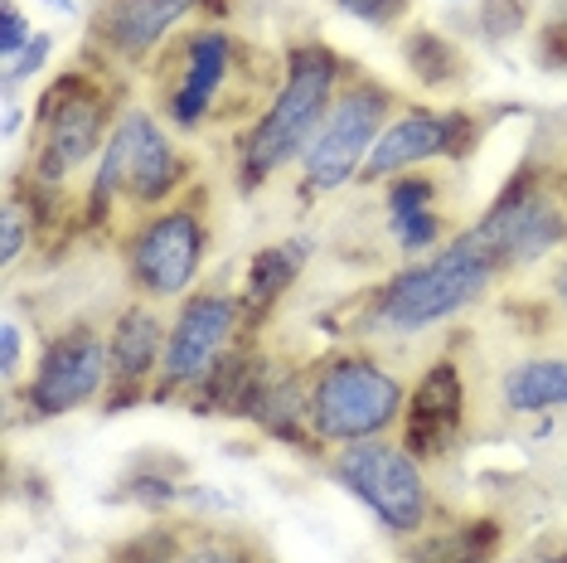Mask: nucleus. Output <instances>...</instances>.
<instances>
[{
	"label": "nucleus",
	"mask_w": 567,
	"mask_h": 563,
	"mask_svg": "<svg viewBox=\"0 0 567 563\" xmlns=\"http://www.w3.org/2000/svg\"><path fill=\"white\" fill-rule=\"evenodd\" d=\"M563 175H567V165H563Z\"/></svg>",
	"instance_id": "nucleus-33"
},
{
	"label": "nucleus",
	"mask_w": 567,
	"mask_h": 563,
	"mask_svg": "<svg viewBox=\"0 0 567 563\" xmlns=\"http://www.w3.org/2000/svg\"><path fill=\"white\" fill-rule=\"evenodd\" d=\"M475 24H481L485 40H514L528 24V0H481Z\"/></svg>",
	"instance_id": "nucleus-25"
},
{
	"label": "nucleus",
	"mask_w": 567,
	"mask_h": 563,
	"mask_svg": "<svg viewBox=\"0 0 567 563\" xmlns=\"http://www.w3.org/2000/svg\"><path fill=\"white\" fill-rule=\"evenodd\" d=\"M471 228L495 248L505 273H524V267L544 263L553 253H567V175H563V165L528 156Z\"/></svg>",
	"instance_id": "nucleus-7"
},
{
	"label": "nucleus",
	"mask_w": 567,
	"mask_h": 563,
	"mask_svg": "<svg viewBox=\"0 0 567 563\" xmlns=\"http://www.w3.org/2000/svg\"><path fill=\"white\" fill-rule=\"evenodd\" d=\"M34 243V214H30V204H24L16 190L6 195V209H0V263L6 267H16L20 263V253Z\"/></svg>",
	"instance_id": "nucleus-24"
},
{
	"label": "nucleus",
	"mask_w": 567,
	"mask_h": 563,
	"mask_svg": "<svg viewBox=\"0 0 567 563\" xmlns=\"http://www.w3.org/2000/svg\"><path fill=\"white\" fill-rule=\"evenodd\" d=\"M505 544L499 520H466V524H442V530H422L412 544L408 563H489Z\"/></svg>",
	"instance_id": "nucleus-20"
},
{
	"label": "nucleus",
	"mask_w": 567,
	"mask_h": 563,
	"mask_svg": "<svg viewBox=\"0 0 567 563\" xmlns=\"http://www.w3.org/2000/svg\"><path fill=\"white\" fill-rule=\"evenodd\" d=\"M408 383L369 350H330L306 369V422L316 447H354L389 438L403 422Z\"/></svg>",
	"instance_id": "nucleus-4"
},
{
	"label": "nucleus",
	"mask_w": 567,
	"mask_h": 563,
	"mask_svg": "<svg viewBox=\"0 0 567 563\" xmlns=\"http://www.w3.org/2000/svg\"><path fill=\"white\" fill-rule=\"evenodd\" d=\"M248 316H243V297L228 287H195L185 301H175L171 330H165V360L161 379L151 399L165 403L175 393H195L209 369L234 350L238 340H248Z\"/></svg>",
	"instance_id": "nucleus-10"
},
{
	"label": "nucleus",
	"mask_w": 567,
	"mask_h": 563,
	"mask_svg": "<svg viewBox=\"0 0 567 563\" xmlns=\"http://www.w3.org/2000/svg\"><path fill=\"white\" fill-rule=\"evenodd\" d=\"M34 24L24 20V10L16 6V0H6V6H0V59L6 63H16L24 49H30V40H34Z\"/></svg>",
	"instance_id": "nucleus-28"
},
{
	"label": "nucleus",
	"mask_w": 567,
	"mask_h": 563,
	"mask_svg": "<svg viewBox=\"0 0 567 563\" xmlns=\"http://www.w3.org/2000/svg\"><path fill=\"white\" fill-rule=\"evenodd\" d=\"M49 49H54V34H44V30H40V34L30 40V49H24V54H20L16 63H6V73H0V98L16 102L20 88L30 83L34 73H40L44 63H49Z\"/></svg>",
	"instance_id": "nucleus-26"
},
{
	"label": "nucleus",
	"mask_w": 567,
	"mask_h": 563,
	"mask_svg": "<svg viewBox=\"0 0 567 563\" xmlns=\"http://www.w3.org/2000/svg\"><path fill=\"white\" fill-rule=\"evenodd\" d=\"M97 59L87 54L83 69H63L34 102V151L24 165V181L63 190L93 156H102L112 126H117V88L102 73Z\"/></svg>",
	"instance_id": "nucleus-5"
},
{
	"label": "nucleus",
	"mask_w": 567,
	"mask_h": 563,
	"mask_svg": "<svg viewBox=\"0 0 567 563\" xmlns=\"http://www.w3.org/2000/svg\"><path fill=\"white\" fill-rule=\"evenodd\" d=\"M505 277L495 248L466 224L456 238H446L427 258H412L398 267L389 282L364 297L359 311V336L364 340H412L427 330L466 316L475 301H485V291Z\"/></svg>",
	"instance_id": "nucleus-1"
},
{
	"label": "nucleus",
	"mask_w": 567,
	"mask_h": 563,
	"mask_svg": "<svg viewBox=\"0 0 567 563\" xmlns=\"http://www.w3.org/2000/svg\"><path fill=\"white\" fill-rule=\"evenodd\" d=\"M466 418H471L466 365H461L456 355H436L408 389L398 442H403L422 467H432L461 447V438H466Z\"/></svg>",
	"instance_id": "nucleus-14"
},
{
	"label": "nucleus",
	"mask_w": 567,
	"mask_h": 563,
	"mask_svg": "<svg viewBox=\"0 0 567 563\" xmlns=\"http://www.w3.org/2000/svg\"><path fill=\"white\" fill-rule=\"evenodd\" d=\"M499 408L514 418H553L567 408V355H524L499 375Z\"/></svg>",
	"instance_id": "nucleus-19"
},
{
	"label": "nucleus",
	"mask_w": 567,
	"mask_h": 563,
	"mask_svg": "<svg viewBox=\"0 0 567 563\" xmlns=\"http://www.w3.org/2000/svg\"><path fill=\"white\" fill-rule=\"evenodd\" d=\"M107 383H112L107 336L93 321H69L44 340L40 365L20 389V403L30 422H44L97 403V393H107Z\"/></svg>",
	"instance_id": "nucleus-11"
},
{
	"label": "nucleus",
	"mask_w": 567,
	"mask_h": 563,
	"mask_svg": "<svg viewBox=\"0 0 567 563\" xmlns=\"http://www.w3.org/2000/svg\"><path fill=\"white\" fill-rule=\"evenodd\" d=\"M316 253V238L311 234H291L281 243H267V248L252 253L248 263V277H243V316H248V330H257L267 321V316L277 311V301L287 297V291L301 282L306 263H311Z\"/></svg>",
	"instance_id": "nucleus-17"
},
{
	"label": "nucleus",
	"mask_w": 567,
	"mask_h": 563,
	"mask_svg": "<svg viewBox=\"0 0 567 563\" xmlns=\"http://www.w3.org/2000/svg\"><path fill=\"white\" fill-rule=\"evenodd\" d=\"M209 209H204V195H179L175 204L146 214V219L132 224V234L122 243L126 258V282L141 301H185L189 291L199 287L204 258H209Z\"/></svg>",
	"instance_id": "nucleus-8"
},
{
	"label": "nucleus",
	"mask_w": 567,
	"mask_h": 563,
	"mask_svg": "<svg viewBox=\"0 0 567 563\" xmlns=\"http://www.w3.org/2000/svg\"><path fill=\"white\" fill-rule=\"evenodd\" d=\"M179 563H272V549H262L248 534L228 530V524H199L189 530V544Z\"/></svg>",
	"instance_id": "nucleus-23"
},
{
	"label": "nucleus",
	"mask_w": 567,
	"mask_h": 563,
	"mask_svg": "<svg viewBox=\"0 0 567 563\" xmlns=\"http://www.w3.org/2000/svg\"><path fill=\"white\" fill-rule=\"evenodd\" d=\"M20 365H24V330H20L16 316H6V321H0V379H6L10 399H16Z\"/></svg>",
	"instance_id": "nucleus-29"
},
{
	"label": "nucleus",
	"mask_w": 567,
	"mask_h": 563,
	"mask_svg": "<svg viewBox=\"0 0 567 563\" xmlns=\"http://www.w3.org/2000/svg\"><path fill=\"white\" fill-rule=\"evenodd\" d=\"M248 44H238L224 24H199V30L179 34L171 44V54H156V73H161V102L165 117L175 132H199L209 122L224 83L238 73Z\"/></svg>",
	"instance_id": "nucleus-12"
},
{
	"label": "nucleus",
	"mask_w": 567,
	"mask_h": 563,
	"mask_svg": "<svg viewBox=\"0 0 567 563\" xmlns=\"http://www.w3.org/2000/svg\"><path fill=\"white\" fill-rule=\"evenodd\" d=\"M165 326L156 301H126L117 321L107 330V360H112V383H107V408H126L156 393L161 360H165Z\"/></svg>",
	"instance_id": "nucleus-16"
},
{
	"label": "nucleus",
	"mask_w": 567,
	"mask_h": 563,
	"mask_svg": "<svg viewBox=\"0 0 567 563\" xmlns=\"http://www.w3.org/2000/svg\"><path fill=\"white\" fill-rule=\"evenodd\" d=\"M403 63L412 79L422 88H432V93H446V88H456L466 79V54H461V44H451L446 34H436V30H408Z\"/></svg>",
	"instance_id": "nucleus-21"
},
{
	"label": "nucleus",
	"mask_w": 567,
	"mask_h": 563,
	"mask_svg": "<svg viewBox=\"0 0 567 563\" xmlns=\"http://www.w3.org/2000/svg\"><path fill=\"white\" fill-rule=\"evenodd\" d=\"M49 10H59V16H73L79 6H73V0H49Z\"/></svg>",
	"instance_id": "nucleus-31"
},
{
	"label": "nucleus",
	"mask_w": 567,
	"mask_h": 563,
	"mask_svg": "<svg viewBox=\"0 0 567 563\" xmlns=\"http://www.w3.org/2000/svg\"><path fill=\"white\" fill-rule=\"evenodd\" d=\"M195 181V161L171 141L156 112L146 108H122L117 126H112L107 146L97 156L93 185L83 199V224H112L117 204L136 209V219L175 204Z\"/></svg>",
	"instance_id": "nucleus-3"
},
{
	"label": "nucleus",
	"mask_w": 567,
	"mask_h": 563,
	"mask_svg": "<svg viewBox=\"0 0 567 563\" xmlns=\"http://www.w3.org/2000/svg\"><path fill=\"white\" fill-rule=\"evenodd\" d=\"M398 117V93L373 73L350 69L334 108L326 112L320 132L311 136L306 156L296 161V199L311 204L320 195H334V190L354 185L359 171H364L369 151L379 146L383 126Z\"/></svg>",
	"instance_id": "nucleus-6"
},
{
	"label": "nucleus",
	"mask_w": 567,
	"mask_h": 563,
	"mask_svg": "<svg viewBox=\"0 0 567 563\" xmlns=\"http://www.w3.org/2000/svg\"><path fill=\"white\" fill-rule=\"evenodd\" d=\"M189 530L195 520H165V515H151L146 530H136L132 540H122L112 549L107 563H179L189 544Z\"/></svg>",
	"instance_id": "nucleus-22"
},
{
	"label": "nucleus",
	"mask_w": 567,
	"mask_h": 563,
	"mask_svg": "<svg viewBox=\"0 0 567 563\" xmlns=\"http://www.w3.org/2000/svg\"><path fill=\"white\" fill-rule=\"evenodd\" d=\"M330 481L344 485L373 520L398 540H417L422 530H432L436 505H432V481L427 467L393 438H373L340 447L330 457Z\"/></svg>",
	"instance_id": "nucleus-9"
},
{
	"label": "nucleus",
	"mask_w": 567,
	"mask_h": 563,
	"mask_svg": "<svg viewBox=\"0 0 567 563\" xmlns=\"http://www.w3.org/2000/svg\"><path fill=\"white\" fill-rule=\"evenodd\" d=\"M189 16L199 0H102L87 20V54L107 69H146Z\"/></svg>",
	"instance_id": "nucleus-15"
},
{
	"label": "nucleus",
	"mask_w": 567,
	"mask_h": 563,
	"mask_svg": "<svg viewBox=\"0 0 567 563\" xmlns=\"http://www.w3.org/2000/svg\"><path fill=\"white\" fill-rule=\"evenodd\" d=\"M344 79H350V63L334 54L320 40H296L281 63V83L272 93V108H262L238 146V190L252 195L267 181H277L287 165H296L311 146V136L320 132L326 112L334 108Z\"/></svg>",
	"instance_id": "nucleus-2"
},
{
	"label": "nucleus",
	"mask_w": 567,
	"mask_h": 563,
	"mask_svg": "<svg viewBox=\"0 0 567 563\" xmlns=\"http://www.w3.org/2000/svg\"><path fill=\"white\" fill-rule=\"evenodd\" d=\"M553 20H558L563 30H567V0H558V10H553Z\"/></svg>",
	"instance_id": "nucleus-32"
},
{
	"label": "nucleus",
	"mask_w": 567,
	"mask_h": 563,
	"mask_svg": "<svg viewBox=\"0 0 567 563\" xmlns=\"http://www.w3.org/2000/svg\"><path fill=\"white\" fill-rule=\"evenodd\" d=\"M334 10L359 24H373V30H398L412 16V0H334Z\"/></svg>",
	"instance_id": "nucleus-27"
},
{
	"label": "nucleus",
	"mask_w": 567,
	"mask_h": 563,
	"mask_svg": "<svg viewBox=\"0 0 567 563\" xmlns=\"http://www.w3.org/2000/svg\"><path fill=\"white\" fill-rule=\"evenodd\" d=\"M485 136V122L471 108H398V117L383 126L379 146L369 151L359 181L383 185L403 171L432 161H466L475 151V141Z\"/></svg>",
	"instance_id": "nucleus-13"
},
{
	"label": "nucleus",
	"mask_w": 567,
	"mask_h": 563,
	"mask_svg": "<svg viewBox=\"0 0 567 563\" xmlns=\"http://www.w3.org/2000/svg\"><path fill=\"white\" fill-rule=\"evenodd\" d=\"M20 122H24L20 102H6V136H20Z\"/></svg>",
	"instance_id": "nucleus-30"
},
{
	"label": "nucleus",
	"mask_w": 567,
	"mask_h": 563,
	"mask_svg": "<svg viewBox=\"0 0 567 563\" xmlns=\"http://www.w3.org/2000/svg\"><path fill=\"white\" fill-rule=\"evenodd\" d=\"M248 422L262 428L267 438L291 442V447H301L306 438H311V422H306V369L262 355V375H257Z\"/></svg>",
	"instance_id": "nucleus-18"
}]
</instances>
